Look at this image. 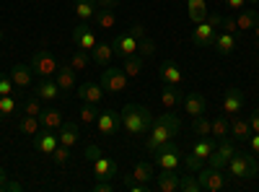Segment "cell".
I'll use <instances>...</instances> for the list:
<instances>
[{"label": "cell", "mask_w": 259, "mask_h": 192, "mask_svg": "<svg viewBox=\"0 0 259 192\" xmlns=\"http://www.w3.org/2000/svg\"><path fill=\"white\" fill-rule=\"evenodd\" d=\"M182 130V120L174 114V109H168L163 112L161 117L153 120V125H150V130H148V140H145V148L150 153H156L161 145H166L168 140H174Z\"/></svg>", "instance_id": "obj_1"}, {"label": "cell", "mask_w": 259, "mask_h": 192, "mask_svg": "<svg viewBox=\"0 0 259 192\" xmlns=\"http://www.w3.org/2000/svg\"><path fill=\"white\" fill-rule=\"evenodd\" d=\"M122 127L130 133V135H145L150 130V125H153V117H150V109L143 104H124L122 106Z\"/></svg>", "instance_id": "obj_2"}, {"label": "cell", "mask_w": 259, "mask_h": 192, "mask_svg": "<svg viewBox=\"0 0 259 192\" xmlns=\"http://www.w3.org/2000/svg\"><path fill=\"white\" fill-rule=\"evenodd\" d=\"M223 24V16L221 13H207V18L202 24H194V31H192V42L197 47H212L215 45V36H218V29Z\"/></svg>", "instance_id": "obj_3"}, {"label": "cell", "mask_w": 259, "mask_h": 192, "mask_svg": "<svg viewBox=\"0 0 259 192\" xmlns=\"http://www.w3.org/2000/svg\"><path fill=\"white\" fill-rule=\"evenodd\" d=\"M228 172L239 179H254L259 177V161L251 156V153H239L236 151L228 161Z\"/></svg>", "instance_id": "obj_4"}, {"label": "cell", "mask_w": 259, "mask_h": 192, "mask_svg": "<svg viewBox=\"0 0 259 192\" xmlns=\"http://www.w3.org/2000/svg\"><path fill=\"white\" fill-rule=\"evenodd\" d=\"M197 182H200L202 192H223V189H228V174H223V169H215V166L200 169Z\"/></svg>", "instance_id": "obj_5"}, {"label": "cell", "mask_w": 259, "mask_h": 192, "mask_svg": "<svg viewBox=\"0 0 259 192\" xmlns=\"http://www.w3.org/2000/svg\"><path fill=\"white\" fill-rule=\"evenodd\" d=\"M101 86H104V91H109V94H122V91H127V86H130V78H127V73L122 70V68H114V65H106L104 70H101Z\"/></svg>", "instance_id": "obj_6"}, {"label": "cell", "mask_w": 259, "mask_h": 192, "mask_svg": "<svg viewBox=\"0 0 259 192\" xmlns=\"http://www.w3.org/2000/svg\"><path fill=\"white\" fill-rule=\"evenodd\" d=\"M29 65H31V70L36 73V75H41V78H52L55 73H57V60L47 52V50H39V52H34L31 55V62H29Z\"/></svg>", "instance_id": "obj_7"}, {"label": "cell", "mask_w": 259, "mask_h": 192, "mask_svg": "<svg viewBox=\"0 0 259 192\" xmlns=\"http://www.w3.org/2000/svg\"><path fill=\"white\" fill-rule=\"evenodd\" d=\"M153 161L158 164V169H179L182 166V153H179V148L168 140L166 145H161L156 151Z\"/></svg>", "instance_id": "obj_8"}, {"label": "cell", "mask_w": 259, "mask_h": 192, "mask_svg": "<svg viewBox=\"0 0 259 192\" xmlns=\"http://www.w3.org/2000/svg\"><path fill=\"white\" fill-rule=\"evenodd\" d=\"M119 127H122V117H119V112H114V109H104V112H99V120H96V130H99V135H104V138L117 135V133H119Z\"/></svg>", "instance_id": "obj_9"}, {"label": "cell", "mask_w": 259, "mask_h": 192, "mask_svg": "<svg viewBox=\"0 0 259 192\" xmlns=\"http://www.w3.org/2000/svg\"><path fill=\"white\" fill-rule=\"evenodd\" d=\"M244 104H246V94H244L239 86H233V89H228V91H226L221 109H223V114H226V117H236V114H239V112L244 109Z\"/></svg>", "instance_id": "obj_10"}, {"label": "cell", "mask_w": 259, "mask_h": 192, "mask_svg": "<svg viewBox=\"0 0 259 192\" xmlns=\"http://www.w3.org/2000/svg\"><path fill=\"white\" fill-rule=\"evenodd\" d=\"M73 45L80 47V50H94L99 45V39H96V31L89 26V21H80V24L73 29Z\"/></svg>", "instance_id": "obj_11"}, {"label": "cell", "mask_w": 259, "mask_h": 192, "mask_svg": "<svg viewBox=\"0 0 259 192\" xmlns=\"http://www.w3.org/2000/svg\"><path fill=\"white\" fill-rule=\"evenodd\" d=\"M91 166H94V177L96 179H114L117 177V161L109 159V156H104V151L91 161Z\"/></svg>", "instance_id": "obj_12"}, {"label": "cell", "mask_w": 259, "mask_h": 192, "mask_svg": "<svg viewBox=\"0 0 259 192\" xmlns=\"http://www.w3.org/2000/svg\"><path fill=\"white\" fill-rule=\"evenodd\" d=\"M233 153H236V148H233V143H231L228 138L218 140V145H215V151H212V156H210V166H215V169H226Z\"/></svg>", "instance_id": "obj_13"}, {"label": "cell", "mask_w": 259, "mask_h": 192, "mask_svg": "<svg viewBox=\"0 0 259 192\" xmlns=\"http://www.w3.org/2000/svg\"><path fill=\"white\" fill-rule=\"evenodd\" d=\"M182 104H184V112H187L192 120H197V117H202V114L207 112V99H205L202 94H197V91L187 94Z\"/></svg>", "instance_id": "obj_14"}, {"label": "cell", "mask_w": 259, "mask_h": 192, "mask_svg": "<svg viewBox=\"0 0 259 192\" xmlns=\"http://www.w3.org/2000/svg\"><path fill=\"white\" fill-rule=\"evenodd\" d=\"M179 179H182V174H177V169H161V174L153 177V184L161 192H177L179 189Z\"/></svg>", "instance_id": "obj_15"}, {"label": "cell", "mask_w": 259, "mask_h": 192, "mask_svg": "<svg viewBox=\"0 0 259 192\" xmlns=\"http://www.w3.org/2000/svg\"><path fill=\"white\" fill-rule=\"evenodd\" d=\"M112 47H114V55L119 57H133L138 55V39L133 34H117L112 39Z\"/></svg>", "instance_id": "obj_16"}, {"label": "cell", "mask_w": 259, "mask_h": 192, "mask_svg": "<svg viewBox=\"0 0 259 192\" xmlns=\"http://www.w3.org/2000/svg\"><path fill=\"white\" fill-rule=\"evenodd\" d=\"M34 94H36L41 101H55V99H60L62 89L57 86V81H55V78H41L36 86H34Z\"/></svg>", "instance_id": "obj_17"}, {"label": "cell", "mask_w": 259, "mask_h": 192, "mask_svg": "<svg viewBox=\"0 0 259 192\" xmlns=\"http://www.w3.org/2000/svg\"><path fill=\"white\" fill-rule=\"evenodd\" d=\"M75 94H78V99L85 101V104H99V101L104 99V86H101V83L89 81V83H83V86H78Z\"/></svg>", "instance_id": "obj_18"}, {"label": "cell", "mask_w": 259, "mask_h": 192, "mask_svg": "<svg viewBox=\"0 0 259 192\" xmlns=\"http://www.w3.org/2000/svg\"><path fill=\"white\" fill-rule=\"evenodd\" d=\"M57 140H60V145H68V148H73L78 140H80V127L75 125V122H62L60 125V133H57Z\"/></svg>", "instance_id": "obj_19"}, {"label": "cell", "mask_w": 259, "mask_h": 192, "mask_svg": "<svg viewBox=\"0 0 259 192\" xmlns=\"http://www.w3.org/2000/svg\"><path fill=\"white\" fill-rule=\"evenodd\" d=\"M57 145H60V140H57V135L50 133V130H41V133L34 135V151H39V153H47V156H50Z\"/></svg>", "instance_id": "obj_20"}, {"label": "cell", "mask_w": 259, "mask_h": 192, "mask_svg": "<svg viewBox=\"0 0 259 192\" xmlns=\"http://www.w3.org/2000/svg\"><path fill=\"white\" fill-rule=\"evenodd\" d=\"M182 101H184V91H182L179 86L163 83V89H161V104L166 106V109H177Z\"/></svg>", "instance_id": "obj_21"}, {"label": "cell", "mask_w": 259, "mask_h": 192, "mask_svg": "<svg viewBox=\"0 0 259 192\" xmlns=\"http://www.w3.org/2000/svg\"><path fill=\"white\" fill-rule=\"evenodd\" d=\"M158 78L163 83H171V86H179V83H182V70H179L177 62L166 60V62H161V65H158Z\"/></svg>", "instance_id": "obj_22"}, {"label": "cell", "mask_w": 259, "mask_h": 192, "mask_svg": "<svg viewBox=\"0 0 259 192\" xmlns=\"http://www.w3.org/2000/svg\"><path fill=\"white\" fill-rule=\"evenodd\" d=\"M256 24H259V13H256V8H254V6L241 8V11H239V16H236V26H239V34H241V31L254 29Z\"/></svg>", "instance_id": "obj_23"}, {"label": "cell", "mask_w": 259, "mask_h": 192, "mask_svg": "<svg viewBox=\"0 0 259 192\" xmlns=\"http://www.w3.org/2000/svg\"><path fill=\"white\" fill-rule=\"evenodd\" d=\"M39 122H41V130L55 133V130H60V125L65 122V117H62L60 109H41L39 112Z\"/></svg>", "instance_id": "obj_24"}, {"label": "cell", "mask_w": 259, "mask_h": 192, "mask_svg": "<svg viewBox=\"0 0 259 192\" xmlns=\"http://www.w3.org/2000/svg\"><path fill=\"white\" fill-rule=\"evenodd\" d=\"M31 73H34L31 65L26 68V65H21V62H18V65L11 68L8 75H11V81H13V86H16V89H29V86H31Z\"/></svg>", "instance_id": "obj_25"}, {"label": "cell", "mask_w": 259, "mask_h": 192, "mask_svg": "<svg viewBox=\"0 0 259 192\" xmlns=\"http://www.w3.org/2000/svg\"><path fill=\"white\" fill-rule=\"evenodd\" d=\"M55 81H57V86H60L62 91H73V89L78 86V83H75V70L70 68V62H68V65H60V68H57Z\"/></svg>", "instance_id": "obj_26"}, {"label": "cell", "mask_w": 259, "mask_h": 192, "mask_svg": "<svg viewBox=\"0 0 259 192\" xmlns=\"http://www.w3.org/2000/svg\"><path fill=\"white\" fill-rule=\"evenodd\" d=\"M187 16L192 24H202L207 18V0H187Z\"/></svg>", "instance_id": "obj_27"}, {"label": "cell", "mask_w": 259, "mask_h": 192, "mask_svg": "<svg viewBox=\"0 0 259 192\" xmlns=\"http://www.w3.org/2000/svg\"><path fill=\"white\" fill-rule=\"evenodd\" d=\"M112 57H114V47L112 45H99L91 50V60L96 62L99 68H106V65H112Z\"/></svg>", "instance_id": "obj_28"}, {"label": "cell", "mask_w": 259, "mask_h": 192, "mask_svg": "<svg viewBox=\"0 0 259 192\" xmlns=\"http://www.w3.org/2000/svg\"><path fill=\"white\" fill-rule=\"evenodd\" d=\"M130 177H133L135 182H143V184H150V182H153V164H150V161H138L135 164V169H133V174H130Z\"/></svg>", "instance_id": "obj_29"}, {"label": "cell", "mask_w": 259, "mask_h": 192, "mask_svg": "<svg viewBox=\"0 0 259 192\" xmlns=\"http://www.w3.org/2000/svg\"><path fill=\"white\" fill-rule=\"evenodd\" d=\"M212 50L218 52V55H231V52L236 50V39H233V34H228V31H218Z\"/></svg>", "instance_id": "obj_30"}, {"label": "cell", "mask_w": 259, "mask_h": 192, "mask_svg": "<svg viewBox=\"0 0 259 192\" xmlns=\"http://www.w3.org/2000/svg\"><path fill=\"white\" fill-rule=\"evenodd\" d=\"M228 133H231V122H228V117H226V114H221V117L210 120V135H212L215 140H223V138H228Z\"/></svg>", "instance_id": "obj_31"}, {"label": "cell", "mask_w": 259, "mask_h": 192, "mask_svg": "<svg viewBox=\"0 0 259 192\" xmlns=\"http://www.w3.org/2000/svg\"><path fill=\"white\" fill-rule=\"evenodd\" d=\"M99 11V3L96 0H75V16L78 21H91Z\"/></svg>", "instance_id": "obj_32"}, {"label": "cell", "mask_w": 259, "mask_h": 192, "mask_svg": "<svg viewBox=\"0 0 259 192\" xmlns=\"http://www.w3.org/2000/svg\"><path fill=\"white\" fill-rule=\"evenodd\" d=\"M91 21L96 24V29H106V31L117 26V18H114L112 8H99V11H96V16H94Z\"/></svg>", "instance_id": "obj_33"}, {"label": "cell", "mask_w": 259, "mask_h": 192, "mask_svg": "<svg viewBox=\"0 0 259 192\" xmlns=\"http://www.w3.org/2000/svg\"><path fill=\"white\" fill-rule=\"evenodd\" d=\"M212 151H215V138L210 140V138H200L197 143L192 145V156H197V159H202V161H207L210 156H212Z\"/></svg>", "instance_id": "obj_34"}, {"label": "cell", "mask_w": 259, "mask_h": 192, "mask_svg": "<svg viewBox=\"0 0 259 192\" xmlns=\"http://www.w3.org/2000/svg\"><path fill=\"white\" fill-rule=\"evenodd\" d=\"M228 135H233L236 140H249V135H251V125H249V120L233 117V120H231V133H228Z\"/></svg>", "instance_id": "obj_35"}, {"label": "cell", "mask_w": 259, "mask_h": 192, "mask_svg": "<svg viewBox=\"0 0 259 192\" xmlns=\"http://www.w3.org/2000/svg\"><path fill=\"white\" fill-rule=\"evenodd\" d=\"M143 68H145V57H140V55L124 57V65H122V70L127 73V78H138V75L143 73Z\"/></svg>", "instance_id": "obj_36"}, {"label": "cell", "mask_w": 259, "mask_h": 192, "mask_svg": "<svg viewBox=\"0 0 259 192\" xmlns=\"http://www.w3.org/2000/svg\"><path fill=\"white\" fill-rule=\"evenodd\" d=\"M18 130L24 133V135H29V138H34L36 133H41V122H39V117L24 114V117H21V122H18Z\"/></svg>", "instance_id": "obj_37"}, {"label": "cell", "mask_w": 259, "mask_h": 192, "mask_svg": "<svg viewBox=\"0 0 259 192\" xmlns=\"http://www.w3.org/2000/svg\"><path fill=\"white\" fill-rule=\"evenodd\" d=\"M89 62H91V57H89V50H75L73 52V57H70V68L75 70V73H80V70H85L89 68Z\"/></svg>", "instance_id": "obj_38"}, {"label": "cell", "mask_w": 259, "mask_h": 192, "mask_svg": "<svg viewBox=\"0 0 259 192\" xmlns=\"http://www.w3.org/2000/svg\"><path fill=\"white\" fill-rule=\"evenodd\" d=\"M99 112H101V109H99V104H85V101H83V109H80V114H78V117H80V122H83V125H96Z\"/></svg>", "instance_id": "obj_39"}, {"label": "cell", "mask_w": 259, "mask_h": 192, "mask_svg": "<svg viewBox=\"0 0 259 192\" xmlns=\"http://www.w3.org/2000/svg\"><path fill=\"white\" fill-rule=\"evenodd\" d=\"M179 192H202V189H200V182H197V174H194V172L182 174V179H179Z\"/></svg>", "instance_id": "obj_40"}, {"label": "cell", "mask_w": 259, "mask_h": 192, "mask_svg": "<svg viewBox=\"0 0 259 192\" xmlns=\"http://www.w3.org/2000/svg\"><path fill=\"white\" fill-rule=\"evenodd\" d=\"M41 109H45V106H41V99L31 91V96L24 101V114H29V117H39Z\"/></svg>", "instance_id": "obj_41"}, {"label": "cell", "mask_w": 259, "mask_h": 192, "mask_svg": "<svg viewBox=\"0 0 259 192\" xmlns=\"http://www.w3.org/2000/svg\"><path fill=\"white\" fill-rule=\"evenodd\" d=\"M192 133L197 135V138H210V120L202 114V117H197L192 122Z\"/></svg>", "instance_id": "obj_42"}, {"label": "cell", "mask_w": 259, "mask_h": 192, "mask_svg": "<svg viewBox=\"0 0 259 192\" xmlns=\"http://www.w3.org/2000/svg\"><path fill=\"white\" fill-rule=\"evenodd\" d=\"M16 109H18V101L13 99V94H11V96H0V120L11 117Z\"/></svg>", "instance_id": "obj_43"}, {"label": "cell", "mask_w": 259, "mask_h": 192, "mask_svg": "<svg viewBox=\"0 0 259 192\" xmlns=\"http://www.w3.org/2000/svg\"><path fill=\"white\" fill-rule=\"evenodd\" d=\"M138 55L145 57V60H150V57L156 55V42H153V39H148V36L140 39V42H138Z\"/></svg>", "instance_id": "obj_44"}, {"label": "cell", "mask_w": 259, "mask_h": 192, "mask_svg": "<svg viewBox=\"0 0 259 192\" xmlns=\"http://www.w3.org/2000/svg\"><path fill=\"white\" fill-rule=\"evenodd\" d=\"M50 159H52L57 166H65V164L70 161V148H68V145H57L55 151L50 153Z\"/></svg>", "instance_id": "obj_45"}, {"label": "cell", "mask_w": 259, "mask_h": 192, "mask_svg": "<svg viewBox=\"0 0 259 192\" xmlns=\"http://www.w3.org/2000/svg\"><path fill=\"white\" fill-rule=\"evenodd\" d=\"M182 164H184V169H187V172H194V174H197L200 172V169H202V159H197V156H184L182 159Z\"/></svg>", "instance_id": "obj_46"}, {"label": "cell", "mask_w": 259, "mask_h": 192, "mask_svg": "<svg viewBox=\"0 0 259 192\" xmlns=\"http://www.w3.org/2000/svg\"><path fill=\"white\" fill-rule=\"evenodd\" d=\"M13 81H11V75H6V73H0V96H11L13 94Z\"/></svg>", "instance_id": "obj_47"}, {"label": "cell", "mask_w": 259, "mask_h": 192, "mask_svg": "<svg viewBox=\"0 0 259 192\" xmlns=\"http://www.w3.org/2000/svg\"><path fill=\"white\" fill-rule=\"evenodd\" d=\"M124 187H127L130 192H148V189H150V184H143V182H135L133 177H124Z\"/></svg>", "instance_id": "obj_48"}, {"label": "cell", "mask_w": 259, "mask_h": 192, "mask_svg": "<svg viewBox=\"0 0 259 192\" xmlns=\"http://www.w3.org/2000/svg\"><path fill=\"white\" fill-rule=\"evenodd\" d=\"M221 29H223V31H228V34H239V26H236V18H233V16H231V18H223Z\"/></svg>", "instance_id": "obj_49"}, {"label": "cell", "mask_w": 259, "mask_h": 192, "mask_svg": "<svg viewBox=\"0 0 259 192\" xmlns=\"http://www.w3.org/2000/svg\"><path fill=\"white\" fill-rule=\"evenodd\" d=\"M127 34H133V36L140 42V39H145V26H143V24H135V26H130Z\"/></svg>", "instance_id": "obj_50"}, {"label": "cell", "mask_w": 259, "mask_h": 192, "mask_svg": "<svg viewBox=\"0 0 259 192\" xmlns=\"http://www.w3.org/2000/svg\"><path fill=\"white\" fill-rule=\"evenodd\" d=\"M249 125H251V133H259V109H251V114H249Z\"/></svg>", "instance_id": "obj_51"}, {"label": "cell", "mask_w": 259, "mask_h": 192, "mask_svg": "<svg viewBox=\"0 0 259 192\" xmlns=\"http://www.w3.org/2000/svg\"><path fill=\"white\" fill-rule=\"evenodd\" d=\"M223 3H226L228 8H233V11H241V8H246V6H249L246 0H223Z\"/></svg>", "instance_id": "obj_52"}, {"label": "cell", "mask_w": 259, "mask_h": 192, "mask_svg": "<svg viewBox=\"0 0 259 192\" xmlns=\"http://www.w3.org/2000/svg\"><path fill=\"white\" fill-rule=\"evenodd\" d=\"M249 145H251V153H256V156H259V133L249 135Z\"/></svg>", "instance_id": "obj_53"}, {"label": "cell", "mask_w": 259, "mask_h": 192, "mask_svg": "<svg viewBox=\"0 0 259 192\" xmlns=\"http://www.w3.org/2000/svg\"><path fill=\"white\" fill-rule=\"evenodd\" d=\"M21 189H24V187H21L18 182H11V179H8V184L3 187V192H21Z\"/></svg>", "instance_id": "obj_54"}, {"label": "cell", "mask_w": 259, "mask_h": 192, "mask_svg": "<svg viewBox=\"0 0 259 192\" xmlns=\"http://www.w3.org/2000/svg\"><path fill=\"white\" fill-rule=\"evenodd\" d=\"M96 3H99V8H114L119 0H96Z\"/></svg>", "instance_id": "obj_55"}, {"label": "cell", "mask_w": 259, "mask_h": 192, "mask_svg": "<svg viewBox=\"0 0 259 192\" xmlns=\"http://www.w3.org/2000/svg\"><path fill=\"white\" fill-rule=\"evenodd\" d=\"M8 184V172H6V169L3 166H0V192H3V187Z\"/></svg>", "instance_id": "obj_56"}, {"label": "cell", "mask_w": 259, "mask_h": 192, "mask_svg": "<svg viewBox=\"0 0 259 192\" xmlns=\"http://www.w3.org/2000/svg\"><path fill=\"white\" fill-rule=\"evenodd\" d=\"M254 36H256V42H259V24L254 26Z\"/></svg>", "instance_id": "obj_57"}, {"label": "cell", "mask_w": 259, "mask_h": 192, "mask_svg": "<svg viewBox=\"0 0 259 192\" xmlns=\"http://www.w3.org/2000/svg\"><path fill=\"white\" fill-rule=\"evenodd\" d=\"M6 39V29H0V42H3Z\"/></svg>", "instance_id": "obj_58"}, {"label": "cell", "mask_w": 259, "mask_h": 192, "mask_svg": "<svg viewBox=\"0 0 259 192\" xmlns=\"http://www.w3.org/2000/svg\"><path fill=\"white\" fill-rule=\"evenodd\" d=\"M246 3H249V6H256V3H259V0H246Z\"/></svg>", "instance_id": "obj_59"}]
</instances>
